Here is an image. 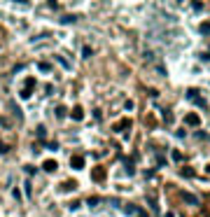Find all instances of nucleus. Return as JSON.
Masks as SVG:
<instances>
[{
    "label": "nucleus",
    "mask_w": 210,
    "mask_h": 217,
    "mask_svg": "<svg viewBox=\"0 0 210 217\" xmlns=\"http://www.w3.org/2000/svg\"><path fill=\"white\" fill-rule=\"evenodd\" d=\"M187 101H194L199 107H205V101L199 96V91H196V89H189V91H187Z\"/></svg>",
    "instance_id": "obj_1"
},
{
    "label": "nucleus",
    "mask_w": 210,
    "mask_h": 217,
    "mask_svg": "<svg viewBox=\"0 0 210 217\" xmlns=\"http://www.w3.org/2000/svg\"><path fill=\"white\" fill-rule=\"evenodd\" d=\"M184 122H187L189 126H199V122H201V119H199V115H194V112H191V115H187V117H184Z\"/></svg>",
    "instance_id": "obj_2"
},
{
    "label": "nucleus",
    "mask_w": 210,
    "mask_h": 217,
    "mask_svg": "<svg viewBox=\"0 0 210 217\" xmlns=\"http://www.w3.org/2000/svg\"><path fill=\"white\" fill-rule=\"evenodd\" d=\"M70 166H73L75 170H79L84 166V159H82V156H73V159H70Z\"/></svg>",
    "instance_id": "obj_3"
},
{
    "label": "nucleus",
    "mask_w": 210,
    "mask_h": 217,
    "mask_svg": "<svg viewBox=\"0 0 210 217\" xmlns=\"http://www.w3.org/2000/svg\"><path fill=\"white\" fill-rule=\"evenodd\" d=\"M44 170H47V173H54V170H56V161H47V164H44Z\"/></svg>",
    "instance_id": "obj_4"
},
{
    "label": "nucleus",
    "mask_w": 210,
    "mask_h": 217,
    "mask_svg": "<svg viewBox=\"0 0 210 217\" xmlns=\"http://www.w3.org/2000/svg\"><path fill=\"white\" fill-rule=\"evenodd\" d=\"M82 117H84V110L82 107H75L73 110V119H82Z\"/></svg>",
    "instance_id": "obj_5"
},
{
    "label": "nucleus",
    "mask_w": 210,
    "mask_h": 217,
    "mask_svg": "<svg viewBox=\"0 0 210 217\" xmlns=\"http://www.w3.org/2000/svg\"><path fill=\"white\" fill-rule=\"evenodd\" d=\"M65 115H68V112H65V107H63V105H58V107H56V117H58V119H63Z\"/></svg>",
    "instance_id": "obj_6"
},
{
    "label": "nucleus",
    "mask_w": 210,
    "mask_h": 217,
    "mask_svg": "<svg viewBox=\"0 0 210 217\" xmlns=\"http://www.w3.org/2000/svg\"><path fill=\"white\" fill-rule=\"evenodd\" d=\"M184 201L191 203V206H196V203H199V198H196V196H191V194H187V196H184Z\"/></svg>",
    "instance_id": "obj_7"
},
{
    "label": "nucleus",
    "mask_w": 210,
    "mask_h": 217,
    "mask_svg": "<svg viewBox=\"0 0 210 217\" xmlns=\"http://www.w3.org/2000/svg\"><path fill=\"white\" fill-rule=\"evenodd\" d=\"M86 203L94 208V206H98V203H100V198H98V196H91V198H86Z\"/></svg>",
    "instance_id": "obj_8"
},
{
    "label": "nucleus",
    "mask_w": 210,
    "mask_h": 217,
    "mask_svg": "<svg viewBox=\"0 0 210 217\" xmlns=\"http://www.w3.org/2000/svg\"><path fill=\"white\" fill-rule=\"evenodd\" d=\"M75 21V16L73 14H65V16H61V23H73Z\"/></svg>",
    "instance_id": "obj_9"
},
{
    "label": "nucleus",
    "mask_w": 210,
    "mask_h": 217,
    "mask_svg": "<svg viewBox=\"0 0 210 217\" xmlns=\"http://www.w3.org/2000/svg\"><path fill=\"white\" fill-rule=\"evenodd\" d=\"M56 61H58V63H61V65H63L65 70H70V63H68V61H65L63 56H56Z\"/></svg>",
    "instance_id": "obj_10"
},
{
    "label": "nucleus",
    "mask_w": 210,
    "mask_h": 217,
    "mask_svg": "<svg viewBox=\"0 0 210 217\" xmlns=\"http://www.w3.org/2000/svg\"><path fill=\"white\" fill-rule=\"evenodd\" d=\"M96 177H98V182H103V177H105V170H103V168H96Z\"/></svg>",
    "instance_id": "obj_11"
},
{
    "label": "nucleus",
    "mask_w": 210,
    "mask_h": 217,
    "mask_svg": "<svg viewBox=\"0 0 210 217\" xmlns=\"http://www.w3.org/2000/svg\"><path fill=\"white\" fill-rule=\"evenodd\" d=\"M61 189H63V191H70V189H75V182H65V185H61Z\"/></svg>",
    "instance_id": "obj_12"
},
{
    "label": "nucleus",
    "mask_w": 210,
    "mask_h": 217,
    "mask_svg": "<svg viewBox=\"0 0 210 217\" xmlns=\"http://www.w3.org/2000/svg\"><path fill=\"white\" fill-rule=\"evenodd\" d=\"M124 128H128V122H119L115 126V131H124Z\"/></svg>",
    "instance_id": "obj_13"
},
{
    "label": "nucleus",
    "mask_w": 210,
    "mask_h": 217,
    "mask_svg": "<svg viewBox=\"0 0 210 217\" xmlns=\"http://www.w3.org/2000/svg\"><path fill=\"white\" fill-rule=\"evenodd\" d=\"M201 33H203V35H208V33H210V21L208 23H201Z\"/></svg>",
    "instance_id": "obj_14"
},
{
    "label": "nucleus",
    "mask_w": 210,
    "mask_h": 217,
    "mask_svg": "<svg viewBox=\"0 0 210 217\" xmlns=\"http://www.w3.org/2000/svg\"><path fill=\"white\" fill-rule=\"evenodd\" d=\"M37 68H40L42 73H49V70H52V65H49V63H40V65H37Z\"/></svg>",
    "instance_id": "obj_15"
},
{
    "label": "nucleus",
    "mask_w": 210,
    "mask_h": 217,
    "mask_svg": "<svg viewBox=\"0 0 210 217\" xmlns=\"http://www.w3.org/2000/svg\"><path fill=\"white\" fill-rule=\"evenodd\" d=\"M124 166H126V170H128V173H133V170H136V168H133V164H131L128 159H124Z\"/></svg>",
    "instance_id": "obj_16"
},
{
    "label": "nucleus",
    "mask_w": 210,
    "mask_h": 217,
    "mask_svg": "<svg viewBox=\"0 0 210 217\" xmlns=\"http://www.w3.org/2000/svg\"><path fill=\"white\" fill-rule=\"evenodd\" d=\"M82 56L89 58V56H91V47H82Z\"/></svg>",
    "instance_id": "obj_17"
},
{
    "label": "nucleus",
    "mask_w": 210,
    "mask_h": 217,
    "mask_svg": "<svg viewBox=\"0 0 210 217\" xmlns=\"http://www.w3.org/2000/svg\"><path fill=\"white\" fill-rule=\"evenodd\" d=\"M44 147H47V149H52V152H56V149H58V143H47Z\"/></svg>",
    "instance_id": "obj_18"
},
{
    "label": "nucleus",
    "mask_w": 210,
    "mask_h": 217,
    "mask_svg": "<svg viewBox=\"0 0 210 217\" xmlns=\"http://www.w3.org/2000/svg\"><path fill=\"white\" fill-rule=\"evenodd\" d=\"M173 159H175V161H182V154H180L178 149H173Z\"/></svg>",
    "instance_id": "obj_19"
},
{
    "label": "nucleus",
    "mask_w": 210,
    "mask_h": 217,
    "mask_svg": "<svg viewBox=\"0 0 210 217\" xmlns=\"http://www.w3.org/2000/svg\"><path fill=\"white\" fill-rule=\"evenodd\" d=\"M138 217H147V212H142V210H138Z\"/></svg>",
    "instance_id": "obj_20"
},
{
    "label": "nucleus",
    "mask_w": 210,
    "mask_h": 217,
    "mask_svg": "<svg viewBox=\"0 0 210 217\" xmlns=\"http://www.w3.org/2000/svg\"><path fill=\"white\" fill-rule=\"evenodd\" d=\"M0 152H7V145H0Z\"/></svg>",
    "instance_id": "obj_21"
}]
</instances>
